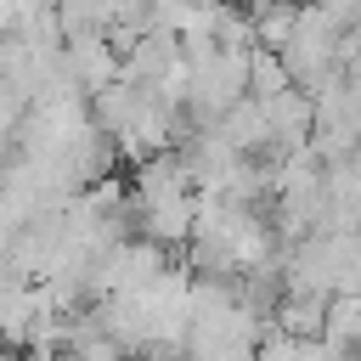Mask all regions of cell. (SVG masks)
I'll use <instances>...</instances> for the list:
<instances>
[{
	"label": "cell",
	"mask_w": 361,
	"mask_h": 361,
	"mask_svg": "<svg viewBox=\"0 0 361 361\" xmlns=\"http://www.w3.org/2000/svg\"><path fill=\"white\" fill-rule=\"evenodd\" d=\"M338 51H344V28H338L316 0H305V6H299V28H293V39H288L276 56L288 62V79H293L305 96H316L327 79L344 73Z\"/></svg>",
	"instance_id": "1"
},
{
	"label": "cell",
	"mask_w": 361,
	"mask_h": 361,
	"mask_svg": "<svg viewBox=\"0 0 361 361\" xmlns=\"http://www.w3.org/2000/svg\"><path fill=\"white\" fill-rule=\"evenodd\" d=\"M248 96V51H203L186 56V107L197 118H226Z\"/></svg>",
	"instance_id": "2"
},
{
	"label": "cell",
	"mask_w": 361,
	"mask_h": 361,
	"mask_svg": "<svg viewBox=\"0 0 361 361\" xmlns=\"http://www.w3.org/2000/svg\"><path fill=\"white\" fill-rule=\"evenodd\" d=\"M62 73L85 90V102L107 85H118V45L107 34H68L62 45Z\"/></svg>",
	"instance_id": "3"
},
{
	"label": "cell",
	"mask_w": 361,
	"mask_h": 361,
	"mask_svg": "<svg viewBox=\"0 0 361 361\" xmlns=\"http://www.w3.org/2000/svg\"><path fill=\"white\" fill-rule=\"evenodd\" d=\"M299 6H305V0H248L243 11H248V23H254V45L282 51V45L293 39V28H299Z\"/></svg>",
	"instance_id": "4"
},
{
	"label": "cell",
	"mask_w": 361,
	"mask_h": 361,
	"mask_svg": "<svg viewBox=\"0 0 361 361\" xmlns=\"http://www.w3.org/2000/svg\"><path fill=\"white\" fill-rule=\"evenodd\" d=\"M282 90H293V79H288V62H282L276 51L254 45V51H248V96L265 107V102H276Z\"/></svg>",
	"instance_id": "5"
},
{
	"label": "cell",
	"mask_w": 361,
	"mask_h": 361,
	"mask_svg": "<svg viewBox=\"0 0 361 361\" xmlns=\"http://www.w3.org/2000/svg\"><path fill=\"white\" fill-rule=\"evenodd\" d=\"M243 6H248V0H243Z\"/></svg>",
	"instance_id": "6"
}]
</instances>
